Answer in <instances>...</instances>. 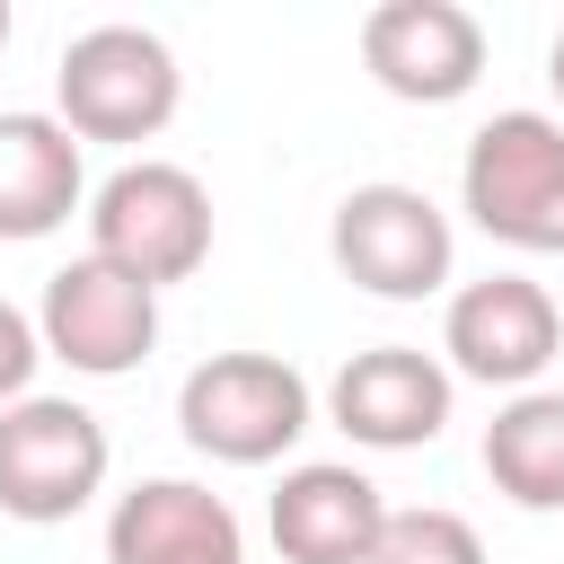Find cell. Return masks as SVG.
Wrapping results in <instances>:
<instances>
[{
  "instance_id": "1",
  "label": "cell",
  "mask_w": 564,
  "mask_h": 564,
  "mask_svg": "<svg viewBox=\"0 0 564 564\" xmlns=\"http://www.w3.org/2000/svg\"><path fill=\"white\" fill-rule=\"evenodd\" d=\"M458 203L485 238L520 256H564V115L511 106L476 123L458 159Z\"/></svg>"
},
{
  "instance_id": "2",
  "label": "cell",
  "mask_w": 564,
  "mask_h": 564,
  "mask_svg": "<svg viewBox=\"0 0 564 564\" xmlns=\"http://www.w3.org/2000/svg\"><path fill=\"white\" fill-rule=\"evenodd\" d=\"M176 97H185V70H176L167 35L123 26V18L70 35L53 62V115L79 141H159L176 123Z\"/></svg>"
},
{
  "instance_id": "3",
  "label": "cell",
  "mask_w": 564,
  "mask_h": 564,
  "mask_svg": "<svg viewBox=\"0 0 564 564\" xmlns=\"http://www.w3.org/2000/svg\"><path fill=\"white\" fill-rule=\"evenodd\" d=\"M88 256L123 264L132 282L167 291L203 273L212 256V194L176 159H123L106 185H88Z\"/></svg>"
},
{
  "instance_id": "4",
  "label": "cell",
  "mask_w": 564,
  "mask_h": 564,
  "mask_svg": "<svg viewBox=\"0 0 564 564\" xmlns=\"http://www.w3.org/2000/svg\"><path fill=\"white\" fill-rule=\"evenodd\" d=\"M308 423H317V397L282 352H212L176 388V432L220 467H273L300 449Z\"/></svg>"
},
{
  "instance_id": "5",
  "label": "cell",
  "mask_w": 564,
  "mask_h": 564,
  "mask_svg": "<svg viewBox=\"0 0 564 564\" xmlns=\"http://www.w3.org/2000/svg\"><path fill=\"white\" fill-rule=\"evenodd\" d=\"M115 441L79 397H18L0 414V511L26 529H62L106 494Z\"/></svg>"
},
{
  "instance_id": "6",
  "label": "cell",
  "mask_w": 564,
  "mask_h": 564,
  "mask_svg": "<svg viewBox=\"0 0 564 564\" xmlns=\"http://www.w3.org/2000/svg\"><path fill=\"white\" fill-rule=\"evenodd\" d=\"M326 247H335V273L361 282L370 300H432V291L449 282V264H458L449 212H441L423 185H397V176L352 185V194L335 203Z\"/></svg>"
},
{
  "instance_id": "7",
  "label": "cell",
  "mask_w": 564,
  "mask_h": 564,
  "mask_svg": "<svg viewBox=\"0 0 564 564\" xmlns=\"http://www.w3.org/2000/svg\"><path fill=\"white\" fill-rule=\"evenodd\" d=\"M35 335H44V352L70 361L79 379H123V370H141L150 344H159V291L132 282V273L106 264V256H70V264L44 282Z\"/></svg>"
},
{
  "instance_id": "8",
  "label": "cell",
  "mask_w": 564,
  "mask_h": 564,
  "mask_svg": "<svg viewBox=\"0 0 564 564\" xmlns=\"http://www.w3.org/2000/svg\"><path fill=\"white\" fill-rule=\"evenodd\" d=\"M564 344V317L546 300V282L529 273H485V282H458L449 291V317H441V352H449V379H476V388H538V370L555 361Z\"/></svg>"
},
{
  "instance_id": "9",
  "label": "cell",
  "mask_w": 564,
  "mask_h": 564,
  "mask_svg": "<svg viewBox=\"0 0 564 564\" xmlns=\"http://www.w3.org/2000/svg\"><path fill=\"white\" fill-rule=\"evenodd\" d=\"M361 70L405 106H458L485 79V26L458 0H379L361 18Z\"/></svg>"
},
{
  "instance_id": "10",
  "label": "cell",
  "mask_w": 564,
  "mask_h": 564,
  "mask_svg": "<svg viewBox=\"0 0 564 564\" xmlns=\"http://www.w3.org/2000/svg\"><path fill=\"white\" fill-rule=\"evenodd\" d=\"M449 397H458V379L423 344H370V352H352L326 379V414L361 449H423V441H441Z\"/></svg>"
},
{
  "instance_id": "11",
  "label": "cell",
  "mask_w": 564,
  "mask_h": 564,
  "mask_svg": "<svg viewBox=\"0 0 564 564\" xmlns=\"http://www.w3.org/2000/svg\"><path fill=\"white\" fill-rule=\"evenodd\" d=\"M264 529H273L282 564H370V546L388 529V494L344 458H308V467H282Z\"/></svg>"
},
{
  "instance_id": "12",
  "label": "cell",
  "mask_w": 564,
  "mask_h": 564,
  "mask_svg": "<svg viewBox=\"0 0 564 564\" xmlns=\"http://www.w3.org/2000/svg\"><path fill=\"white\" fill-rule=\"evenodd\" d=\"M106 564H247V529L212 485L141 476L106 511Z\"/></svg>"
},
{
  "instance_id": "13",
  "label": "cell",
  "mask_w": 564,
  "mask_h": 564,
  "mask_svg": "<svg viewBox=\"0 0 564 564\" xmlns=\"http://www.w3.org/2000/svg\"><path fill=\"white\" fill-rule=\"evenodd\" d=\"M70 212H88V159H79V132H70L62 115L9 106V115H0V238H9V247L53 238Z\"/></svg>"
},
{
  "instance_id": "14",
  "label": "cell",
  "mask_w": 564,
  "mask_h": 564,
  "mask_svg": "<svg viewBox=\"0 0 564 564\" xmlns=\"http://www.w3.org/2000/svg\"><path fill=\"white\" fill-rule=\"evenodd\" d=\"M485 476L520 511H564V388H520L485 423Z\"/></svg>"
},
{
  "instance_id": "15",
  "label": "cell",
  "mask_w": 564,
  "mask_h": 564,
  "mask_svg": "<svg viewBox=\"0 0 564 564\" xmlns=\"http://www.w3.org/2000/svg\"><path fill=\"white\" fill-rule=\"evenodd\" d=\"M370 564H485V538H476V520H458L441 502H414V511H388Z\"/></svg>"
},
{
  "instance_id": "16",
  "label": "cell",
  "mask_w": 564,
  "mask_h": 564,
  "mask_svg": "<svg viewBox=\"0 0 564 564\" xmlns=\"http://www.w3.org/2000/svg\"><path fill=\"white\" fill-rule=\"evenodd\" d=\"M35 361H44L35 317H26L18 300H0V414H9L18 397H35Z\"/></svg>"
},
{
  "instance_id": "17",
  "label": "cell",
  "mask_w": 564,
  "mask_h": 564,
  "mask_svg": "<svg viewBox=\"0 0 564 564\" xmlns=\"http://www.w3.org/2000/svg\"><path fill=\"white\" fill-rule=\"evenodd\" d=\"M546 79H555V97H564V26H555V44H546Z\"/></svg>"
},
{
  "instance_id": "18",
  "label": "cell",
  "mask_w": 564,
  "mask_h": 564,
  "mask_svg": "<svg viewBox=\"0 0 564 564\" xmlns=\"http://www.w3.org/2000/svg\"><path fill=\"white\" fill-rule=\"evenodd\" d=\"M9 35H18V18H9V0H0V53H9Z\"/></svg>"
}]
</instances>
